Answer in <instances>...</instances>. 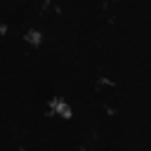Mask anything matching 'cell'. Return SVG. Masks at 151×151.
I'll return each instance as SVG.
<instances>
[{
    "instance_id": "obj_1",
    "label": "cell",
    "mask_w": 151,
    "mask_h": 151,
    "mask_svg": "<svg viewBox=\"0 0 151 151\" xmlns=\"http://www.w3.org/2000/svg\"><path fill=\"white\" fill-rule=\"evenodd\" d=\"M50 113L61 116V118H68L73 111H71V106H68L66 99H61V97H52V99H50Z\"/></svg>"
},
{
    "instance_id": "obj_3",
    "label": "cell",
    "mask_w": 151,
    "mask_h": 151,
    "mask_svg": "<svg viewBox=\"0 0 151 151\" xmlns=\"http://www.w3.org/2000/svg\"><path fill=\"white\" fill-rule=\"evenodd\" d=\"M0 33H7V26L5 24H0Z\"/></svg>"
},
{
    "instance_id": "obj_4",
    "label": "cell",
    "mask_w": 151,
    "mask_h": 151,
    "mask_svg": "<svg viewBox=\"0 0 151 151\" xmlns=\"http://www.w3.org/2000/svg\"><path fill=\"white\" fill-rule=\"evenodd\" d=\"M80 151H87V149H80Z\"/></svg>"
},
{
    "instance_id": "obj_2",
    "label": "cell",
    "mask_w": 151,
    "mask_h": 151,
    "mask_svg": "<svg viewBox=\"0 0 151 151\" xmlns=\"http://www.w3.org/2000/svg\"><path fill=\"white\" fill-rule=\"evenodd\" d=\"M26 42H28V45H40V42H42V35H40V31H35V28L26 31Z\"/></svg>"
}]
</instances>
